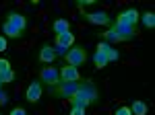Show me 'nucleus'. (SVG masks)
Here are the masks:
<instances>
[{
	"label": "nucleus",
	"mask_w": 155,
	"mask_h": 115,
	"mask_svg": "<svg viewBox=\"0 0 155 115\" xmlns=\"http://www.w3.org/2000/svg\"><path fill=\"white\" fill-rule=\"evenodd\" d=\"M97 0H79L77 4H79V8H83V6H89V4H95Z\"/></svg>",
	"instance_id": "23"
},
{
	"label": "nucleus",
	"mask_w": 155,
	"mask_h": 115,
	"mask_svg": "<svg viewBox=\"0 0 155 115\" xmlns=\"http://www.w3.org/2000/svg\"><path fill=\"white\" fill-rule=\"evenodd\" d=\"M2 33L6 35V37H12V39H17V37H21V35H23V31H21L19 27H15L12 23L4 21V23H2Z\"/></svg>",
	"instance_id": "14"
},
{
	"label": "nucleus",
	"mask_w": 155,
	"mask_h": 115,
	"mask_svg": "<svg viewBox=\"0 0 155 115\" xmlns=\"http://www.w3.org/2000/svg\"><path fill=\"white\" fill-rule=\"evenodd\" d=\"M4 49H6V37L0 35V51H4Z\"/></svg>",
	"instance_id": "26"
},
{
	"label": "nucleus",
	"mask_w": 155,
	"mask_h": 115,
	"mask_svg": "<svg viewBox=\"0 0 155 115\" xmlns=\"http://www.w3.org/2000/svg\"><path fill=\"white\" fill-rule=\"evenodd\" d=\"M97 101H99V92H97V86L93 80H83L81 89L68 99L71 107H83V109H87L89 105L97 103Z\"/></svg>",
	"instance_id": "1"
},
{
	"label": "nucleus",
	"mask_w": 155,
	"mask_h": 115,
	"mask_svg": "<svg viewBox=\"0 0 155 115\" xmlns=\"http://www.w3.org/2000/svg\"><path fill=\"white\" fill-rule=\"evenodd\" d=\"M110 27L122 37V41H130L137 37V27H126V25H118V23H112Z\"/></svg>",
	"instance_id": "6"
},
{
	"label": "nucleus",
	"mask_w": 155,
	"mask_h": 115,
	"mask_svg": "<svg viewBox=\"0 0 155 115\" xmlns=\"http://www.w3.org/2000/svg\"><path fill=\"white\" fill-rule=\"evenodd\" d=\"M116 23L126 25V27H137V23H139V12H137V8H126V11H122L118 14V19H116Z\"/></svg>",
	"instance_id": "5"
},
{
	"label": "nucleus",
	"mask_w": 155,
	"mask_h": 115,
	"mask_svg": "<svg viewBox=\"0 0 155 115\" xmlns=\"http://www.w3.org/2000/svg\"><path fill=\"white\" fill-rule=\"evenodd\" d=\"M0 80H2V84H6V82H12V80H15V72H12V70H8V72L0 74Z\"/></svg>",
	"instance_id": "19"
},
{
	"label": "nucleus",
	"mask_w": 155,
	"mask_h": 115,
	"mask_svg": "<svg viewBox=\"0 0 155 115\" xmlns=\"http://www.w3.org/2000/svg\"><path fill=\"white\" fill-rule=\"evenodd\" d=\"M64 60H66V64L68 66H81V64H85V60H87V54H85L83 47H71L68 51H66V56H64Z\"/></svg>",
	"instance_id": "4"
},
{
	"label": "nucleus",
	"mask_w": 155,
	"mask_h": 115,
	"mask_svg": "<svg viewBox=\"0 0 155 115\" xmlns=\"http://www.w3.org/2000/svg\"><path fill=\"white\" fill-rule=\"evenodd\" d=\"M83 17L93 25H112V19L107 12H83Z\"/></svg>",
	"instance_id": "9"
},
{
	"label": "nucleus",
	"mask_w": 155,
	"mask_h": 115,
	"mask_svg": "<svg viewBox=\"0 0 155 115\" xmlns=\"http://www.w3.org/2000/svg\"><path fill=\"white\" fill-rule=\"evenodd\" d=\"M71 115H85L83 107H71Z\"/></svg>",
	"instance_id": "22"
},
{
	"label": "nucleus",
	"mask_w": 155,
	"mask_h": 115,
	"mask_svg": "<svg viewBox=\"0 0 155 115\" xmlns=\"http://www.w3.org/2000/svg\"><path fill=\"white\" fill-rule=\"evenodd\" d=\"M52 29H54L56 35H62V33H66V31H71V23L66 19H56L54 25H52Z\"/></svg>",
	"instance_id": "15"
},
{
	"label": "nucleus",
	"mask_w": 155,
	"mask_h": 115,
	"mask_svg": "<svg viewBox=\"0 0 155 115\" xmlns=\"http://www.w3.org/2000/svg\"><path fill=\"white\" fill-rule=\"evenodd\" d=\"M6 103H8V97H6V92L0 89V107H2V105H6Z\"/></svg>",
	"instance_id": "24"
},
{
	"label": "nucleus",
	"mask_w": 155,
	"mask_h": 115,
	"mask_svg": "<svg viewBox=\"0 0 155 115\" xmlns=\"http://www.w3.org/2000/svg\"><path fill=\"white\" fill-rule=\"evenodd\" d=\"M6 21L12 23L15 27H19V29L25 33V29H27V19H25L23 14H19V12H8V14H6Z\"/></svg>",
	"instance_id": "12"
},
{
	"label": "nucleus",
	"mask_w": 155,
	"mask_h": 115,
	"mask_svg": "<svg viewBox=\"0 0 155 115\" xmlns=\"http://www.w3.org/2000/svg\"><path fill=\"white\" fill-rule=\"evenodd\" d=\"M93 62H95L97 68H106V64H107L106 56H104V54H99V51H95V54H93Z\"/></svg>",
	"instance_id": "18"
},
{
	"label": "nucleus",
	"mask_w": 155,
	"mask_h": 115,
	"mask_svg": "<svg viewBox=\"0 0 155 115\" xmlns=\"http://www.w3.org/2000/svg\"><path fill=\"white\" fill-rule=\"evenodd\" d=\"M114 115H132V113H130V107H120Z\"/></svg>",
	"instance_id": "21"
},
{
	"label": "nucleus",
	"mask_w": 155,
	"mask_h": 115,
	"mask_svg": "<svg viewBox=\"0 0 155 115\" xmlns=\"http://www.w3.org/2000/svg\"><path fill=\"white\" fill-rule=\"evenodd\" d=\"M141 21H143V25L147 29H153L155 27V14L153 12H145L143 17H141Z\"/></svg>",
	"instance_id": "17"
},
{
	"label": "nucleus",
	"mask_w": 155,
	"mask_h": 115,
	"mask_svg": "<svg viewBox=\"0 0 155 115\" xmlns=\"http://www.w3.org/2000/svg\"><path fill=\"white\" fill-rule=\"evenodd\" d=\"M0 86H2V80H0Z\"/></svg>",
	"instance_id": "27"
},
{
	"label": "nucleus",
	"mask_w": 155,
	"mask_h": 115,
	"mask_svg": "<svg viewBox=\"0 0 155 115\" xmlns=\"http://www.w3.org/2000/svg\"><path fill=\"white\" fill-rule=\"evenodd\" d=\"M56 60V51H54V47L52 45H41V49H39V62H44V64H52Z\"/></svg>",
	"instance_id": "11"
},
{
	"label": "nucleus",
	"mask_w": 155,
	"mask_h": 115,
	"mask_svg": "<svg viewBox=\"0 0 155 115\" xmlns=\"http://www.w3.org/2000/svg\"><path fill=\"white\" fill-rule=\"evenodd\" d=\"M39 82H44V84H48V91L50 89H54L56 84L60 82V70L58 68H41L39 70Z\"/></svg>",
	"instance_id": "3"
},
{
	"label": "nucleus",
	"mask_w": 155,
	"mask_h": 115,
	"mask_svg": "<svg viewBox=\"0 0 155 115\" xmlns=\"http://www.w3.org/2000/svg\"><path fill=\"white\" fill-rule=\"evenodd\" d=\"M81 84H83L81 80H77V82H62L60 80L54 89H50V95L56 97V99H66V101H68L72 95L81 89Z\"/></svg>",
	"instance_id": "2"
},
{
	"label": "nucleus",
	"mask_w": 155,
	"mask_h": 115,
	"mask_svg": "<svg viewBox=\"0 0 155 115\" xmlns=\"http://www.w3.org/2000/svg\"><path fill=\"white\" fill-rule=\"evenodd\" d=\"M97 51H99V54H104L107 62H116V60L120 58V54L110 45L107 41H99V43H97Z\"/></svg>",
	"instance_id": "10"
},
{
	"label": "nucleus",
	"mask_w": 155,
	"mask_h": 115,
	"mask_svg": "<svg viewBox=\"0 0 155 115\" xmlns=\"http://www.w3.org/2000/svg\"><path fill=\"white\" fill-rule=\"evenodd\" d=\"M72 43H74V35H72L71 31H66V33H62V35H56V43H54V45H60V47H64V49H71Z\"/></svg>",
	"instance_id": "13"
},
{
	"label": "nucleus",
	"mask_w": 155,
	"mask_h": 115,
	"mask_svg": "<svg viewBox=\"0 0 155 115\" xmlns=\"http://www.w3.org/2000/svg\"><path fill=\"white\" fill-rule=\"evenodd\" d=\"M60 80L62 82H77V80H81V74H79V70L74 68V66L64 64L60 68Z\"/></svg>",
	"instance_id": "7"
},
{
	"label": "nucleus",
	"mask_w": 155,
	"mask_h": 115,
	"mask_svg": "<svg viewBox=\"0 0 155 115\" xmlns=\"http://www.w3.org/2000/svg\"><path fill=\"white\" fill-rule=\"evenodd\" d=\"M11 115H27V111H25V109H21V107H15V109L11 111Z\"/></svg>",
	"instance_id": "25"
},
{
	"label": "nucleus",
	"mask_w": 155,
	"mask_h": 115,
	"mask_svg": "<svg viewBox=\"0 0 155 115\" xmlns=\"http://www.w3.org/2000/svg\"><path fill=\"white\" fill-rule=\"evenodd\" d=\"M41 92H44V89H41V82L39 80H33L29 86H27V101L29 103H37L39 99H41Z\"/></svg>",
	"instance_id": "8"
},
{
	"label": "nucleus",
	"mask_w": 155,
	"mask_h": 115,
	"mask_svg": "<svg viewBox=\"0 0 155 115\" xmlns=\"http://www.w3.org/2000/svg\"><path fill=\"white\" fill-rule=\"evenodd\" d=\"M8 70H11V62L8 60H0V74L8 72Z\"/></svg>",
	"instance_id": "20"
},
{
	"label": "nucleus",
	"mask_w": 155,
	"mask_h": 115,
	"mask_svg": "<svg viewBox=\"0 0 155 115\" xmlns=\"http://www.w3.org/2000/svg\"><path fill=\"white\" fill-rule=\"evenodd\" d=\"M130 113H134V115H147V103H145V101H134V103H132Z\"/></svg>",
	"instance_id": "16"
}]
</instances>
